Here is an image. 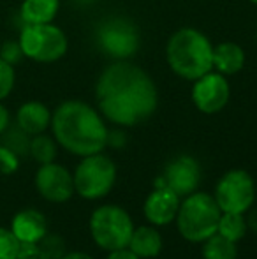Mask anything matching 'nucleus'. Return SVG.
I'll return each mask as SVG.
<instances>
[{"label":"nucleus","instance_id":"nucleus-11","mask_svg":"<svg viewBox=\"0 0 257 259\" xmlns=\"http://www.w3.org/2000/svg\"><path fill=\"white\" fill-rule=\"evenodd\" d=\"M201 182V166L190 155H180L166 166L164 175L155 180V187H168L178 198H187L197 191Z\"/></svg>","mask_w":257,"mask_h":259},{"label":"nucleus","instance_id":"nucleus-13","mask_svg":"<svg viewBox=\"0 0 257 259\" xmlns=\"http://www.w3.org/2000/svg\"><path fill=\"white\" fill-rule=\"evenodd\" d=\"M180 198L168 187H155L144 201V217L155 226H168L176 219Z\"/></svg>","mask_w":257,"mask_h":259},{"label":"nucleus","instance_id":"nucleus-20","mask_svg":"<svg viewBox=\"0 0 257 259\" xmlns=\"http://www.w3.org/2000/svg\"><path fill=\"white\" fill-rule=\"evenodd\" d=\"M202 257L204 259H236L238 249L236 243L224 238L222 235L215 233L202 245Z\"/></svg>","mask_w":257,"mask_h":259},{"label":"nucleus","instance_id":"nucleus-6","mask_svg":"<svg viewBox=\"0 0 257 259\" xmlns=\"http://www.w3.org/2000/svg\"><path fill=\"white\" fill-rule=\"evenodd\" d=\"M134 224L129 213L117 205H104L93 210L90 217V233L100 249L118 250L129 247Z\"/></svg>","mask_w":257,"mask_h":259},{"label":"nucleus","instance_id":"nucleus-5","mask_svg":"<svg viewBox=\"0 0 257 259\" xmlns=\"http://www.w3.org/2000/svg\"><path fill=\"white\" fill-rule=\"evenodd\" d=\"M18 42L23 50L25 58H30L37 64L59 62L69 48L67 35L55 23L23 25Z\"/></svg>","mask_w":257,"mask_h":259},{"label":"nucleus","instance_id":"nucleus-10","mask_svg":"<svg viewBox=\"0 0 257 259\" xmlns=\"http://www.w3.org/2000/svg\"><path fill=\"white\" fill-rule=\"evenodd\" d=\"M192 103L204 115H215L222 111L231 99V87L227 76L215 69L197 78L192 87Z\"/></svg>","mask_w":257,"mask_h":259},{"label":"nucleus","instance_id":"nucleus-21","mask_svg":"<svg viewBox=\"0 0 257 259\" xmlns=\"http://www.w3.org/2000/svg\"><path fill=\"white\" fill-rule=\"evenodd\" d=\"M247 219L243 213H231V211H222L219 221V228L217 233L222 235L224 238L231 240V242H240L247 233Z\"/></svg>","mask_w":257,"mask_h":259},{"label":"nucleus","instance_id":"nucleus-15","mask_svg":"<svg viewBox=\"0 0 257 259\" xmlns=\"http://www.w3.org/2000/svg\"><path fill=\"white\" fill-rule=\"evenodd\" d=\"M16 123L30 136L42 134L52 125V111L41 101H28L18 108Z\"/></svg>","mask_w":257,"mask_h":259},{"label":"nucleus","instance_id":"nucleus-28","mask_svg":"<svg viewBox=\"0 0 257 259\" xmlns=\"http://www.w3.org/2000/svg\"><path fill=\"white\" fill-rule=\"evenodd\" d=\"M37 243L20 242V250H18V259H37Z\"/></svg>","mask_w":257,"mask_h":259},{"label":"nucleus","instance_id":"nucleus-8","mask_svg":"<svg viewBox=\"0 0 257 259\" xmlns=\"http://www.w3.org/2000/svg\"><path fill=\"white\" fill-rule=\"evenodd\" d=\"M97 46L115 60H129L139 50V32L125 18H110L97 27Z\"/></svg>","mask_w":257,"mask_h":259},{"label":"nucleus","instance_id":"nucleus-12","mask_svg":"<svg viewBox=\"0 0 257 259\" xmlns=\"http://www.w3.org/2000/svg\"><path fill=\"white\" fill-rule=\"evenodd\" d=\"M35 187L39 194L52 203H64L74 194V178L67 167L49 162L41 164L35 173Z\"/></svg>","mask_w":257,"mask_h":259},{"label":"nucleus","instance_id":"nucleus-18","mask_svg":"<svg viewBox=\"0 0 257 259\" xmlns=\"http://www.w3.org/2000/svg\"><path fill=\"white\" fill-rule=\"evenodd\" d=\"M127 249H130L137 257H141V259L157 257L162 250L161 233H159L155 228H150V226H141V228H137L132 231V236H130Z\"/></svg>","mask_w":257,"mask_h":259},{"label":"nucleus","instance_id":"nucleus-9","mask_svg":"<svg viewBox=\"0 0 257 259\" xmlns=\"http://www.w3.org/2000/svg\"><path fill=\"white\" fill-rule=\"evenodd\" d=\"M213 198L222 211L245 213L254 205L255 184L247 171L231 169L219 180Z\"/></svg>","mask_w":257,"mask_h":259},{"label":"nucleus","instance_id":"nucleus-3","mask_svg":"<svg viewBox=\"0 0 257 259\" xmlns=\"http://www.w3.org/2000/svg\"><path fill=\"white\" fill-rule=\"evenodd\" d=\"M166 60L176 76L195 81L213 71V45L197 28H178L166 46Z\"/></svg>","mask_w":257,"mask_h":259},{"label":"nucleus","instance_id":"nucleus-17","mask_svg":"<svg viewBox=\"0 0 257 259\" xmlns=\"http://www.w3.org/2000/svg\"><path fill=\"white\" fill-rule=\"evenodd\" d=\"M60 11V0H23L20 18L23 25L53 23Z\"/></svg>","mask_w":257,"mask_h":259},{"label":"nucleus","instance_id":"nucleus-7","mask_svg":"<svg viewBox=\"0 0 257 259\" xmlns=\"http://www.w3.org/2000/svg\"><path fill=\"white\" fill-rule=\"evenodd\" d=\"M74 191L85 199H100L117 182V166L102 152L83 157L74 175Z\"/></svg>","mask_w":257,"mask_h":259},{"label":"nucleus","instance_id":"nucleus-23","mask_svg":"<svg viewBox=\"0 0 257 259\" xmlns=\"http://www.w3.org/2000/svg\"><path fill=\"white\" fill-rule=\"evenodd\" d=\"M37 259H64L65 252V242L60 235L55 233H46L37 242Z\"/></svg>","mask_w":257,"mask_h":259},{"label":"nucleus","instance_id":"nucleus-16","mask_svg":"<svg viewBox=\"0 0 257 259\" xmlns=\"http://www.w3.org/2000/svg\"><path fill=\"white\" fill-rule=\"evenodd\" d=\"M245 50L238 42L224 41L213 46V69L224 76H234L245 67Z\"/></svg>","mask_w":257,"mask_h":259},{"label":"nucleus","instance_id":"nucleus-27","mask_svg":"<svg viewBox=\"0 0 257 259\" xmlns=\"http://www.w3.org/2000/svg\"><path fill=\"white\" fill-rule=\"evenodd\" d=\"M20 167V157L0 145V175H13Z\"/></svg>","mask_w":257,"mask_h":259},{"label":"nucleus","instance_id":"nucleus-35","mask_svg":"<svg viewBox=\"0 0 257 259\" xmlns=\"http://www.w3.org/2000/svg\"><path fill=\"white\" fill-rule=\"evenodd\" d=\"M250 2L254 4V6H257V0H250Z\"/></svg>","mask_w":257,"mask_h":259},{"label":"nucleus","instance_id":"nucleus-31","mask_svg":"<svg viewBox=\"0 0 257 259\" xmlns=\"http://www.w3.org/2000/svg\"><path fill=\"white\" fill-rule=\"evenodd\" d=\"M9 123H11L9 111H7V108L2 104V101H0V134L7 129V125H9Z\"/></svg>","mask_w":257,"mask_h":259},{"label":"nucleus","instance_id":"nucleus-33","mask_svg":"<svg viewBox=\"0 0 257 259\" xmlns=\"http://www.w3.org/2000/svg\"><path fill=\"white\" fill-rule=\"evenodd\" d=\"M64 259H93V257L85 252H69V254H65Z\"/></svg>","mask_w":257,"mask_h":259},{"label":"nucleus","instance_id":"nucleus-32","mask_svg":"<svg viewBox=\"0 0 257 259\" xmlns=\"http://www.w3.org/2000/svg\"><path fill=\"white\" fill-rule=\"evenodd\" d=\"M247 226L252 229V231H255V233H257V208H255V210H252L250 213H248V217H247Z\"/></svg>","mask_w":257,"mask_h":259},{"label":"nucleus","instance_id":"nucleus-30","mask_svg":"<svg viewBox=\"0 0 257 259\" xmlns=\"http://www.w3.org/2000/svg\"><path fill=\"white\" fill-rule=\"evenodd\" d=\"M106 259H141V257H137L136 254L132 252L130 249H118V250H111L110 252V256H108Z\"/></svg>","mask_w":257,"mask_h":259},{"label":"nucleus","instance_id":"nucleus-14","mask_svg":"<svg viewBox=\"0 0 257 259\" xmlns=\"http://www.w3.org/2000/svg\"><path fill=\"white\" fill-rule=\"evenodd\" d=\"M11 231L20 242L37 243L48 233V221L41 211L28 208V210H21L14 215Z\"/></svg>","mask_w":257,"mask_h":259},{"label":"nucleus","instance_id":"nucleus-1","mask_svg":"<svg viewBox=\"0 0 257 259\" xmlns=\"http://www.w3.org/2000/svg\"><path fill=\"white\" fill-rule=\"evenodd\" d=\"M100 115L122 127L148 120L159 106V92L151 76L129 60H115L95 85Z\"/></svg>","mask_w":257,"mask_h":259},{"label":"nucleus","instance_id":"nucleus-25","mask_svg":"<svg viewBox=\"0 0 257 259\" xmlns=\"http://www.w3.org/2000/svg\"><path fill=\"white\" fill-rule=\"evenodd\" d=\"M14 83H16L14 65L7 64L6 60L0 58V101L11 96V92L14 90Z\"/></svg>","mask_w":257,"mask_h":259},{"label":"nucleus","instance_id":"nucleus-24","mask_svg":"<svg viewBox=\"0 0 257 259\" xmlns=\"http://www.w3.org/2000/svg\"><path fill=\"white\" fill-rule=\"evenodd\" d=\"M20 240L11 229L0 228V259H18Z\"/></svg>","mask_w":257,"mask_h":259},{"label":"nucleus","instance_id":"nucleus-19","mask_svg":"<svg viewBox=\"0 0 257 259\" xmlns=\"http://www.w3.org/2000/svg\"><path fill=\"white\" fill-rule=\"evenodd\" d=\"M30 140H32L30 134L25 133L18 123H14V125L9 123L7 129L0 134V145L9 148L11 152H14L20 159L28 155V152H30Z\"/></svg>","mask_w":257,"mask_h":259},{"label":"nucleus","instance_id":"nucleus-29","mask_svg":"<svg viewBox=\"0 0 257 259\" xmlns=\"http://www.w3.org/2000/svg\"><path fill=\"white\" fill-rule=\"evenodd\" d=\"M108 145H111V147L115 148H122L125 145V134L122 133V131H108Z\"/></svg>","mask_w":257,"mask_h":259},{"label":"nucleus","instance_id":"nucleus-34","mask_svg":"<svg viewBox=\"0 0 257 259\" xmlns=\"http://www.w3.org/2000/svg\"><path fill=\"white\" fill-rule=\"evenodd\" d=\"M74 4H78V6H92V4H95L97 0H72Z\"/></svg>","mask_w":257,"mask_h":259},{"label":"nucleus","instance_id":"nucleus-26","mask_svg":"<svg viewBox=\"0 0 257 259\" xmlns=\"http://www.w3.org/2000/svg\"><path fill=\"white\" fill-rule=\"evenodd\" d=\"M0 58L6 60L7 64L11 65H16L21 62V58H25L23 50H21L20 42L18 41H6L2 46H0Z\"/></svg>","mask_w":257,"mask_h":259},{"label":"nucleus","instance_id":"nucleus-2","mask_svg":"<svg viewBox=\"0 0 257 259\" xmlns=\"http://www.w3.org/2000/svg\"><path fill=\"white\" fill-rule=\"evenodd\" d=\"M55 141L79 157L99 154L108 143V127L99 111L78 99L64 101L52 113Z\"/></svg>","mask_w":257,"mask_h":259},{"label":"nucleus","instance_id":"nucleus-36","mask_svg":"<svg viewBox=\"0 0 257 259\" xmlns=\"http://www.w3.org/2000/svg\"><path fill=\"white\" fill-rule=\"evenodd\" d=\"M255 42H257V30H255Z\"/></svg>","mask_w":257,"mask_h":259},{"label":"nucleus","instance_id":"nucleus-22","mask_svg":"<svg viewBox=\"0 0 257 259\" xmlns=\"http://www.w3.org/2000/svg\"><path fill=\"white\" fill-rule=\"evenodd\" d=\"M28 155L34 160H37L39 164H49L55 162L57 157V141L53 138L42 134H35L30 140V152Z\"/></svg>","mask_w":257,"mask_h":259},{"label":"nucleus","instance_id":"nucleus-4","mask_svg":"<svg viewBox=\"0 0 257 259\" xmlns=\"http://www.w3.org/2000/svg\"><path fill=\"white\" fill-rule=\"evenodd\" d=\"M222 210L206 192H192L180 203L176 226L180 235L192 243H201L217 233Z\"/></svg>","mask_w":257,"mask_h":259}]
</instances>
